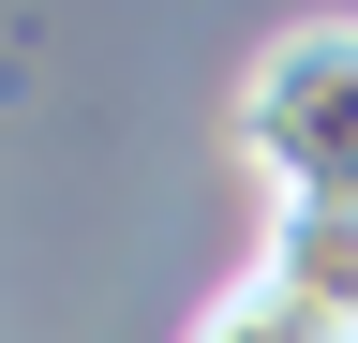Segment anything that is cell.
I'll list each match as a JSON object with an SVG mask.
<instances>
[{"label":"cell","instance_id":"3957f363","mask_svg":"<svg viewBox=\"0 0 358 343\" xmlns=\"http://www.w3.org/2000/svg\"><path fill=\"white\" fill-rule=\"evenodd\" d=\"M194 343H358V328H329V314H299L284 284H254V269H239V284H224L209 314H194Z\"/></svg>","mask_w":358,"mask_h":343},{"label":"cell","instance_id":"7a4b0ae2","mask_svg":"<svg viewBox=\"0 0 358 343\" xmlns=\"http://www.w3.org/2000/svg\"><path fill=\"white\" fill-rule=\"evenodd\" d=\"M254 284H284L299 314L358 328V194H268V239H254Z\"/></svg>","mask_w":358,"mask_h":343},{"label":"cell","instance_id":"6da1fadb","mask_svg":"<svg viewBox=\"0 0 358 343\" xmlns=\"http://www.w3.org/2000/svg\"><path fill=\"white\" fill-rule=\"evenodd\" d=\"M239 149L268 194H358V15H313L239 75Z\"/></svg>","mask_w":358,"mask_h":343}]
</instances>
